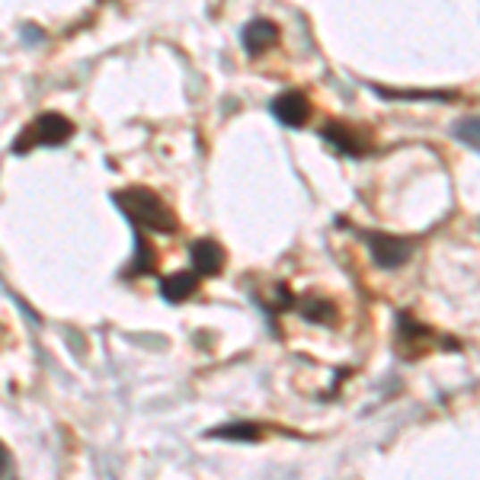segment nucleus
Segmentation results:
<instances>
[{
  "label": "nucleus",
  "instance_id": "obj_7",
  "mask_svg": "<svg viewBox=\"0 0 480 480\" xmlns=\"http://www.w3.org/2000/svg\"><path fill=\"white\" fill-rule=\"evenodd\" d=\"M240 42H244L250 58H259V55L269 52V48L279 42V26H275L273 20H253V23H247L244 32H240Z\"/></svg>",
  "mask_w": 480,
  "mask_h": 480
},
{
  "label": "nucleus",
  "instance_id": "obj_6",
  "mask_svg": "<svg viewBox=\"0 0 480 480\" xmlns=\"http://www.w3.org/2000/svg\"><path fill=\"white\" fill-rule=\"evenodd\" d=\"M189 257L198 275H218L224 269L228 253H224V247L218 244V240H212V237H198V240L189 244Z\"/></svg>",
  "mask_w": 480,
  "mask_h": 480
},
{
  "label": "nucleus",
  "instance_id": "obj_9",
  "mask_svg": "<svg viewBox=\"0 0 480 480\" xmlns=\"http://www.w3.org/2000/svg\"><path fill=\"white\" fill-rule=\"evenodd\" d=\"M301 314H305L307 320H314V324H336V317H340V307L330 301V298H320V295H307L301 298Z\"/></svg>",
  "mask_w": 480,
  "mask_h": 480
},
{
  "label": "nucleus",
  "instance_id": "obj_8",
  "mask_svg": "<svg viewBox=\"0 0 480 480\" xmlns=\"http://www.w3.org/2000/svg\"><path fill=\"white\" fill-rule=\"evenodd\" d=\"M198 291V275L196 273H173L167 275L164 282H160V295H164V301H170V305H180V301H186V298H192Z\"/></svg>",
  "mask_w": 480,
  "mask_h": 480
},
{
  "label": "nucleus",
  "instance_id": "obj_1",
  "mask_svg": "<svg viewBox=\"0 0 480 480\" xmlns=\"http://www.w3.org/2000/svg\"><path fill=\"white\" fill-rule=\"evenodd\" d=\"M113 202L122 208L125 218H131L138 231H154V234H173L180 224H176L173 208L164 202L154 189L147 186H129V189H119L113 196Z\"/></svg>",
  "mask_w": 480,
  "mask_h": 480
},
{
  "label": "nucleus",
  "instance_id": "obj_10",
  "mask_svg": "<svg viewBox=\"0 0 480 480\" xmlns=\"http://www.w3.org/2000/svg\"><path fill=\"white\" fill-rule=\"evenodd\" d=\"M208 439H234V442H259L263 439V429L257 423H231V426H222L208 433Z\"/></svg>",
  "mask_w": 480,
  "mask_h": 480
},
{
  "label": "nucleus",
  "instance_id": "obj_4",
  "mask_svg": "<svg viewBox=\"0 0 480 480\" xmlns=\"http://www.w3.org/2000/svg\"><path fill=\"white\" fill-rule=\"evenodd\" d=\"M320 135L346 157H366L368 151V129H356L349 122H327L320 129Z\"/></svg>",
  "mask_w": 480,
  "mask_h": 480
},
{
  "label": "nucleus",
  "instance_id": "obj_2",
  "mask_svg": "<svg viewBox=\"0 0 480 480\" xmlns=\"http://www.w3.org/2000/svg\"><path fill=\"white\" fill-rule=\"evenodd\" d=\"M71 138H74V122H71L68 115L62 113H42L38 119H32L20 138L13 141V154H26L32 147H58V145H68Z\"/></svg>",
  "mask_w": 480,
  "mask_h": 480
},
{
  "label": "nucleus",
  "instance_id": "obj_11",
  "mask_svg": "<svg viewBox=\"0 0 480 480\" xmlns=\"http://www.w3.org/2000/svg\"><path fill=\"white\" fill-rule=\"evenodd\" d=\"M7 465H10V455H7V449H4V445H0V477H4V474H7Z\"/></svg>",
  "mask_w": 480,
  "mask_h": 480
},
{
  "label": "nucleus",
  "instance_id": "obj_5",
  "mask_svg": "<svg viewBox=\"0 0 480 480\" xmlns=\"http://www.w3.org/2000/svg\"><path fill=\"white\" fill-rule=\"evenodd\" d=\"M273 113H275V119L282 125H289V129H305V125L311 122L314 106L301 90H289L273 99Z\"/></svg>",
  "mask_w": 480,
  "mask_h": 480
},
{
  "label": "nucleus",
  "instance_id": "obj_3",
  "mask_svg": "<svg viewBox=\"0 0 480 480\" xmlns=\"http://www.w3.org/2000/svg\"><path fill=\"white\" fill-rule=\"evenodd\" d=\"M358 237L372 253L375 266L382 269H400L404 263H410L413 250H417V240H410V237L382 234V231H358Z\"/></svg>",
  "mask_w": 480,
  "mask_h": 480
}]
</instances>
